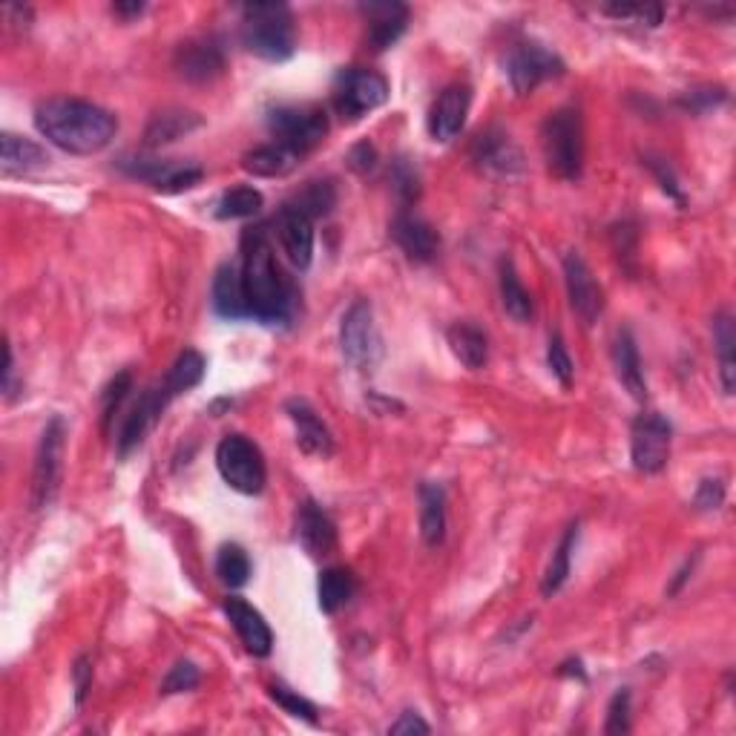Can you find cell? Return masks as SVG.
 <instances>
[{
  "mask_svg": "<svg viewBox=\"0 0 736 736\" xmlns=\"http://www.w3.org/2000/svg\"><path fill=\"white\" fill-rule=\"evenodd\" d=\"M216 469L230 489L239 495H259L268 480L259 446L245 435H228L216 446Z\"/></svg>",
  "mask_w": 736,
  "mask_h": 736,
  "instance_id": "cell-7",
  "label": "cell"
},
{
  "mask_svg": "<svg viewBox=\"0 0 736 736\" xmlns=\"http://www.w3.org/2000/svg\"><path fill=\"white\" fill-rule=\"evenodd\" d=\"M334 110L342 121H360L389 101V81L366 67H348L334 78Z\"/></svg>",
  "mask_w": 736,
  "mask_h": 736,
  "instance_id": "cell-5",
  "label": "cell"
},
{
  "mask_svg": "<svg viewBox=\"0 0 736 736\" xmlns=\"http://www.w3.org/2000/svg\"><path fill=\"white\" fill-rule=\"evenodd\" d=\"M670 440H674V426L667 417L656 411L636 417L630 431V458L636 473L659 475L670 458Z\"/></svg>",
  "mask_w": 736,
  "mask_h": 736,
  "instance_id": "cell-10",
  "label": "cell"
},
{
  "mask_svg": "<svg viewBox=\"0 0 736 736\" xmlns=\"http://www.w3.org/2000/svg\"><path fill=\"white\" fill-rule=\"evenodd\" d=\"M273 225H277L279 245L286 250L288 262L299 268V271H306L314 259V219H308L302 210L286 202L277 219H273Z\"/></svg>",
  "mask_w": 736,
  "mask_h": 736,
  "instance_id": "cell-18",
  "label": "cell"
},
{
  "mask_svg": "<svg viewBox=\"0 0 736 736\" xmlns=\"http://www.w3.org/2000/svg\"><path fill=\"white\" fill-rule=\"evenodd\" d=\"M576 544H578V521L567 527V533L561 535L558 547L553 549V558H549L547 573H544V581H541L544 598L556 596L564 584H567V578H570V564H573V553H576Z\"/></svg>",
  "mask_w": 736,
  "mask_h": 736,
  "instance_id": "cell-34",
  "label": "cell"
},
{
  "mask_svg": "<svg viewBox=\"0 0 736 736\" xmlns=\"http://www.w3.org/2000/svg\"><path fill=\"white\" fill-rule=\"evenodd\" d=\"M725 504V484L719 478H705L694 495V507L699 513H714Z\"/></svg>",
  "mask_w": 736,
  "mask_h": 736,
  "instance_id": "cell-48",
  "label": "cell"
},
{
  "mask_svg": "<svg viewBox=\"0 0 736 736\" xmlns=\"http://www.w3.org/2000/svg\"><path fill=\"white\" fill-rule=\"evenodd\" d=\"M360 9L368 18L366 41L375 52H386L404 38L409 27V9L404 3H362Z\"/></svg>",
  "mask_w": 736,
  "mask_h": 736,
  "instance_id": "cell-22",
  "label": "cell"
},
{
  "mask_svg": "<svg viewBox=\"0 0 736 736\" xmlns=\"http://www.w3.org/2000/svg\"><path fill=\"white\" fill-rule=\"evenodd\" d=\"M694 564H696V558H694V561H685V567H682L679 573H676V578H674V581H670V587H667V596H676V593L682 590V584L688 581L690 573H694Z\"/></svg>",
  "mask_w": 736,
  "mask_h": 736,
  "instance_id": "cell-52",
  "label": "cell"
},
{
  "mask_svg": "<svg viewBox=\"0 0 736 736\" xmlns=\"http://www.w3.org/2000/svg\"><path fill=\"white\" fill-rule=\"evenodd\" d=\"M469 105H473V90L466 83H449L429 110V136L440 145L446 141L458 139L460 130L466 125V116H469Z\"/></svg>",
  "mask_w": 736,
  "mask_h": 736,
  "instance_id": "cell-16",
  "label": "cell"
},
{
  "mask_svg": "<svg viewBox=\"0 0 736 736\" xmlns=\"http://www.w3.org/2000/svg\"><path fill=\"white\" fill-rule=\"evenodd\" d=\"M199 682H202V674H199V667L193 662L181 659L170 667V674L165 676L161 682V694L173 696V694H188V690L199 688Z\"/></svg>",
  "mask_w": 736,
  "mask_h": 736,
  "instance_id": "cell-42",
  "label": "cell"
},
{
  "mask_svg": "<svg viewBox=\"0 0 736 736\" xmlns=\"http://www.w3.org/2000/svg\"><path fill=\"white\" fill-rule=\"evenodd\" d=\"M72 685H76V705H83L92 688V662L90 656H81L72 667Z\"/></svg>",
  "mask_w": 736,
  "mask_h": 736,
  "instance_id": "cell-50",
  "label": "cell"
},
{
  "mask_svg": "<svg viewBox=\"0 0 736 736\" xmlns=\"http://www.w3.org/2000/svg\"><path fill=\"white\" fill-rule=\"evenodd\" d=\"M714 346L719 355V380H723L725 395H734L736 389V326L734 314L719 311L714 317Z\"/></svg>",
  "mask_w": 736,
  "mask_h": 736,
  "instance_id": "cell-32",
  "label": "cell"
},
{
  "mask_svg": "<svg viewBox=\"0 0 736 736\" xmlns=\"http://www.w3.org/2000/svg\"><path fill=\"white\" fill-rule=\"evenodd\" d=\"M112 12L119 14V18H125V21H130V18H139V14L145 12V3H116Z\"/></svg>",
  "mask_w": 736,
  "mask_h": 736,
  "instance_id": "cell-54",
  "label": "cell"
},
{
  "mask_svg": "<svg viewBox=\"0 0 736 736\" xmlns=\"http://www.w3.org/2000/svg\"><path fill=\"white\" fill-rule=\"evenodd\" d=\"M199 127H202V119H199L196 112L179 110V107H173V110H161L156 112L153 119H150V125H147L145 145L150 147V150H156V147L170 145V141L181 139V136H188V132L199 130Z\"/></svg>",
  "mask_w": 736,
  "mask_h": 736,
  "instance_id": "cell-28",
  "label": "cell"
},
{
  "mask_svg": "<svg viewBox=\"0 0 736 736\" xmlns=\"http://www.w3.org/2000/svg\"><path fill=\"white\" fill-rule=\"evenodd\" d=\"M500 302H504V311L513 317L515 322H521V326H527L529 320L535 317V306H533V297H529V291L524 288L521 277H518V271H515L513 259H500Z\"/></svg>",
  "mask_w": 736,
  "mask_h": 736,
  "instance_id": "cell-31",
  "label": "cell"
},
{
  "mask_svg": "<svg viewBox=\"0 0 736 736\" xmlns=\"http://www.w3.org/2000/svg\"><path fill=\"white\" fill-rule=\"evenodd\" d=\"M239 38L248 52L262 61L282 63L297 52V27L286 3H248L242 7Z\"/></svg>",
  "mask_w": 736,
  "mask_h": 736,
  "instance_id": "cell-3",
  "label": "cell"
},
{
  "mask_svg": "<svg viewBox=\"0 0 736 736\" xmlns=\"http://www.w3.org/2000/svg\"><path fill=\"white\" fill-rule=\"evenodd\" d=\"M47 165L49 156L38 141L27 139V136H14V132L0 136V167H3V176H27Z\"/></svg>",
  "mask_w": 736,
  "mask_h": 736,
  "instance_id": "cell-25",
  "label": "cell"
},
{
  "mask_svg": "<svg viewBox=\"0 0 736 736\" xmlns=\"http://www.w3.org/2000/svg\"><path fill=\"white\" fill-rule=\"evenodd\" d=\"M541 150L549 173L564 181L581 179L584 167V125L576 107L549 112L541 125Z\"/></svg>",
  "mask_w": 736,
  "mask_h": 736,
  "instance_id": "cell-4",
  "label": "cell"
},
{
  "mask_svg": "<svg viewBox=\"0 0 736 736\" xmlns=\"http://www.w3.org/2000/svg\"><path fill=\"white\" fill-rule=\"evenodd\" d=\"M205 368H208L205 357L199 355V351H193V348H188V351H181V355L176 357L170 371L159 380L161 389H165V395L170 397V400H176L179 395H188L190 389H196V386L205 380Z\"/></svg>",
  "mask_w": 736,
  "mask_h": 736,
  "instance_id": "cell-33",
  "label": "cell"
},
{
  "mask_svg": "<svg viewBox=\"0 0 736 736\" xmlns=\"http://www.w3.org/2000/svg\"><path fill=\"white\" fill-rule=\"evenodd\" d=\"M389 233L397 242V248L404 250L411 262H431V259L438 257L440 250L438 230L431 228L424 216L411 213V210H400V213L391 219Z\"/></svg>",
  "mask_w": 736,
  "mask_h": 736,
  "instance_id": "cell-17",
  "label": "cell"
},
{
  "mask_svg": "<svg viewBox=\"0 0 736 736\" xmlns=\"http://www.w3.org/2000/svg\"><path fill=\"white\" fill-rule=\"evenodd\" d=\"M725 98H728V92H725L723 87H699V90L685 92V96L679 98V107L682 110L702 116V112H708V110H714V107L725 105Z\"/></svg>",
  "mask_w": 736,
  "mask_h": 736,
  "instance_id": "cell-46",
  "label": "cell"
},
{
  "mask_svg": "<svg viewBox=\"0 0 736 736\" xmlns=\"http://www.w3.org/2000/svg\"><path fill=\"white\" fill-rule=\"evenodd\" d=\"M558 676H576V679H587V674H584V665L581 659H567L561 662V667H558Z\"/></svg>",
  "mask_w": 736,
  "mask_h": 736,
  "instance_id": "cell-53",
  "label": "cell"
},
{
  "mask_svg": "<svg viewBox=\"0 0 736 736\" xmlns=\"http://www.w3.org/2000/svg\"><path fill=\"white\" fill-rule=\"evenodd\" d=\"M630 730V690L621 688L607 705V725L605 734H627Z\"/></svg>",
  "mask_w": 736,
  "mask_h": 736,
  "instance_id": "cell-47",
  "label": "cell"
},
{
  "mask_svg": "<svg viewBox=\"0 0 736 736\" xmlns=\"http://www.w3.org/2000/svg\"><path fill=\"white\" fill-rule=\"evenodd\" d=\"M213 311L222 320H245L248 317V302L242 291V273L233 262L219 265L213 277Z\"/></svg>",
  "mask_w": 736,
  "mask_h": 736,
  "instance_id": "cell-26",
  "label": "cell"
},
{
  "mask_svg": "<svg viewBox=\"0 0 736 736\" xmlns=\"http://www.w3.org/2000/svg\"><path fill=\"white\" fill-rule=\"evenodd\" d=\"M265 199L257 188H250V185H239V188H230L219 196V202H216V219H253V216L262 210Z\"/></svg>",
  "mask_w": 736,
  "mask_h": 736,
  "instance_id": "cell-36",
  "label": "cell"
},
{
  "mask_svg": "<svg viewBox=\"0 0 736 736\" xmlns=\"http://www.w3.org/2000/svg\"><path fill=\"white\" fill-rule=\"evenodd\" d=\"M391 185H395L400 202H417V196H420V176H417L415 165H411L409 159H397L395 165H391Z\"/></svg>",
  "mask_w": 736,
  "mask_h": 736,
  "instance_id": "cell-43",
  "label": "cell"
},
{
  "mask_svg": "<svg viewBox=\"0 0 736 736\" xmlns=\"http://www.w3.org/2000/svg\"><path fill=\"white\" fill-rule=\"evenodd\" d=\"M340 348L342 357L357 368H371L380 360L382 342L380 334H377L375 311H371V302H368V299H355L351 308L346 311V317H342Z\"/></svg>",
  "mask_w": 736,
  "mask_h": 736,
  "instance_id": "cell-11",
  "label": "cell"
},
{
  "mask_svg": "<svg viewBox=\"0 0 736 736\" xmlns=\"http://www.w3.org/2000/svg\"><path fill=\"white\" fill-rule=\"evenodd\" d=\"M420 535L429 547H440L446 538V493L440 484H420Z\"/></svg>",
  "mask_w": 736,
  "mask_h": 736,
  "instance_id": "cell-29",
  "label": "cell"
},
{
  "mask_svg": "<svg viewBox=\"0 0 736 736\" xmlns=\"http://www.w3.org/2000/svg\"><path fill=\"white\" fill-rule=\"evenodd\" d=\"M36 127L49 145L72 156L101 153L119 132V119L83 98H49L36 110Z\"/></svg>",
  "mask_w": 736,
  "mask_h": 736,
  "instance_id": "cell-2",
  "label": "cell"
},
{
  "mask_svg": "<svg viewBox=\"0 0 736 736\" xmlns=\"http://www.w3.org/2000/svg\"><path fill=\"white\" fill-rule=\"evenodd\" d=\"M268 694H271V699L277 702L279 708L286 710V714L297 716V719H306V723H311V725L320 719V710H317L314 702H308L306 696H299L297 690L286 688V685H279V682L268 688Z\"/></svg>",
  "mask_w": 736,
  "mask_h": 736,
  "instance_id": "cell-40",
  "label": "cell"
},
{
  "mask_svg": "<svg viewBox=\"0 0 736 736\" xmlns=\"http://www.w3.org/2000/svg\"><path fill=\"white\" fill-rule=\"evenodd\" d=\"M473 161L480 170H489V173L498 176H513L524 170V156L518 150L507 132L493 127V130L480 132L473 145Z\"/></svg>",
  "mask_w": 736,
  "mask_h": 736,
  "instance_id": "cell-20",
  "label": "cell"
},
{
  "mask_svg": "<svg viewBox=\"0 0 736 736\" xmlns=\"http://www.w3.org/2000/svg\"><path fill=\"white\" fill-rule=\"evenodd\" d=\"M357 590V581L351 576V570L346 567H328L320 573V581H317V598H320V610L322 613H337L351 601Z\"/></svg>",
  "mask_w": 736,
  "mask_h": 736,
  "instance_id": "cell-35",
  "label": "cell"
},
{
  "mask_svg": "<svg viewBox=\"0 0 736 736\" xmlns=\"http://www.w3.org/2000/svg\"><path fill=\"white\" fill-rule=\"evenodd\" d=\"M641 165L650 170V173L656 176V181H659V188L665 190L670 199H676V205H685V193H682L679 188V179H676L674 167L667 165L662 156H654V153H641Z\"/></svg>",
  "mask_w": 736,
  "mask_h": 736,
  "instance_id": "cell-45",
  "label": "cell"
},
{
  "mask_svg": "<svg viewBox=\"0 0 736 736\" xmlns=\"http://www.w3.org/2000/svg\"><path fill=\"white\" fill-rule=\"evenodd\" d=\"M446 340H449L451 355L458 357L466 368L478 371V368L487 366L489 340L484 328H478L475 322H455V326L446 331Z\"/></svg>",
  "mask_w": 736,
  "mask_h": 736,
  "instance_id": "cell-30",
  "label": "cell"
},
{
  "mask_svg": "<svg viewBox=\"0 0 736 736\" xmlns=\"http://www.w3.org/2000/svg\"><path fill=\"white\" fill-rule=\"evenodd\" d=\"M225 63H228V58H225L222 38L216 36L188 38L185 43H179L173 56L176 72L190 83L213 81L225 72Z\"/></svg>",
  "mask_w": 736,
  "mask_h": 736,
  "instance_id": "cell-13",
  "label": "cell"
},
{
  "mask_svg": "<svg viewBox=\"0 0 736 736\" xmlns=\"http://www.w3.org/2000/svg\"><path fill=\"white\" fill-rule=\"evenodd\" d=\"M429 723H424L420 719V714H415V710H404L400 714V719L397 723L389 725V734L400 736V734H429Z\"/></svg>",
  "mask_w": 736,
  "mask_h": 736,
  "instance_id": "cell-51",
  "label": "cell"
},
{
  "mask_svg": "<svg viewBox=\"0 0 736 736\" xmlns=\"http://www.w3.org/2000/svg\"><path fill=\"white\" fill-rule=\"evenodd\" d=\"M130 391H132V375L127 368L125 371H119V375L112 377V380L105 386V391H101V426H105V431H110L112 417H116V411L121 409V404H125Z\"/></svg>",
  "mask_w": 736,
  "mask_h": 736,
  "instance_id": "cell-39",
  "label": "cell"
},
{
  "mask_svg": "<svg viewBox=\"0 0 736 736\" xmlns=\"http://www.w3.org/2000/svg\"><path fill=\"white\" fill-rule=\"evenodd\" d=\"M225 613H228L230 625H233L239 641H242L250 656H257V659L271 656L273 633L257 607L248 605L245 598H225Z\"/></svg>",
  "mask_w": 736,
  "mask_h": 736,
  "instance_id": "cell-19",
  "label": "cell"
},
{
  "mask_svg": "<svg viewBox=\"0 0 736 736\" xmlns=\"http://www.w3.org/2000/svg\"><path fill=\"white\" fill-rule=\"evenodd\" d=\"M299 165V156L291 153L288 147L277 145H259L253 150L242 156V170H248L250 176H259V179H282Z\"/></svg>",
  "mask_w": 736,
  "mask_h": 736,
  "instance_id": "cell-27",
  "label": "cell"
},
{
  "mask_svg": "<svg viewBox=\"0 0 736 736\" xmlns=\"http://www.w3.org/2000/svg\"><path fill=\"white\" fill-rule=\"evenodd\" d=\"M116 167L130 179L147 181L150 188L161 190V193H181V190L196 188L205 179V170L193 161L153 159V156H121Z\"/></svg>",
  "mask_w": 736,
  "mask_h": 736,
  "instance_id": "cell-9",
  "label": "cell"
},
{
  "mask_svg": "<svg viewBox=\"0 0 736 736\" xmlns=\"http://www.w3.org/2000/svg\"><path fill=\"white\" fill-rule=\"evenodd\" d=\"M348 167L355 170V173L366 176L371 173L377 167V150L375 145H368V141H360V145L351 147V153H348Z\"/></svg>",
  "mask_w": 736,
  "mask_h": 736,
  "instance_id": "cell-49",
  "label": "cell"
},
{
  "mask_svg": "<svg viewBox=\"0 0 736 736\" xmlns=\"http://www.w3.org/2000/svg\"><path fill=\"white\" fill-rule=\"evenodd\" d=\"M268 130L273 141L288 147L299 159L320 147L328 132V116L314 105H282L268 112Z\"/></svg>",
  "mask_w": 736,
  "mask_h": 736,
  "instance_id": "cell-6",
  "label": "cell"
},
{
  "mask_svg": "<svg viewBox=\"0 0 736 736\" xmlns=\"http://www.w3.org/2000/svg\"><path fill=\"white\" fill-rule=\"evenodd\" d=\"M605 14L616 18V21H633V23H647V27H659L665 9L656 3H607L601 9Z\"/></svg>",
  "mask_w": 736,
  "mask_h": 736,
  "instance_id": "cell-41",
  "label": "cell"
},
{
  "mask_svg": "<svg viewBox=\"0 0 736 736\" xmlns=\"http://www.w3.org/2000/svg\"><path fill=\"white\" fill-rule=\"evenodd\" d=\"M170 404H173V400L165 395L161 382H156V386H150L147 391H141V397L136 400V406L130 409V415H127L125 426H121V435H119L121 458H127L130 451H136L141 444H145V438L150 435V429L159 424V417L165 415V409Z\"/></svg>",
  "mask_w": 736,
  "mask_h": 736,
  "instance_id": "cell-15",
  "label": "cell"
},
{
  "mask_svg": "<svg viewBox=\"0 0 736 736\" xmlns=\"http://www.w3.org/2000/svg\"><path fill=\"white\" fill-rule=\"evenodd\" d=\"M216 578L230 590H239L250 581V558L245 547H239V544H222L219 547V553H216Z\"/></svg>",
  "mask_w": 736,
  "mask_h": 736,
  "instance_id": "cell-37",
  "label": "cell"
},
{
  "mask_svg": "<svg viewBox=\"0 0 736 736\" xmlns=\"http://www.w3.org/2000/svg\"><path fill=\"white\" fill-rule=\"evenodd\" d=\"M547 366H549V371L558 377V382H561L564 389H570L573 377H576V368H573L570 351H567V346H564V340L558 337V334L556 337H549Z\"/></svg>",
  "mask_w": 736,
  "mask_h": 736,
  "instance_id": "cell-44",
  "label": "cell"
},
{
  "mask_svg": "<svg viewBox=\"0 0 736 736\" xmlns=\"http://www.w3.org/2000/svg\"><path fill=\"white\" fill-rule=\"evenodd\" d=\"M613 366H616L618 382L630 391L633 400L645 404L647 397V382H645V368H641L639 346L633 340L630 328H621L613 340Z\"/></svg>",
  "mask_w": 736,
  "mask_h": 736,
  "instance_id": "cell-24",
  "label": "cell"
},
{
  "mask_svg": "<svg viewBox=\"0 0 736 736\" xmlns=\"http://www.w3.org/2000/svg\"><path fill=\"white\" fill-rule=\"evenodd\" d=\"M288 417H291L294 429H297V446L306 455H314V458H331L334 455V438L331 429L322 424V417L306 404V400H288L286 404Z\"/></svg>",
  "mask_w": 736,
  "mask_h": 736,
  "instance_id": "cell-23",
  "label": "cell"
},
{
  "mask_svg": "<svg viewBox=\"0 0 736 736\" xmlns=\"http://www.w3.org/2000/svg\"><path fill=\"white\" fill-rule=\"evenodd\" d=\"M504 72H507L515 96H529L544 81L561 78L567 72V63L541 41H518L509 47L507 58H504Z\"/></svg>",
  "mask_w": 736,
  "mask_h": 736,
  "instance_id": "cell-8",
  "label": "cell"
},
{
  "mask_svg": "<svg viewBox=\"0 0 736 736\" xmlns=\"http://www.w3.org/2000/svg\"><path fill=\"white\" fill-rule=\"evenodd\" d=\"M288 205H294L297 210H302L308 219H320V216L331 213L334 205H337V188H334L331 179L308 181L306 188L299 190V193L294 196Z\"/></svg>",
  "mask_w": 736,
  "mask_h": 736,
  "instance_id": "cell-38",
  "label": "cell"
},
{
  "mask_svg": "<svg viewBox=\"0 0 736 736\" xmlns=\"http://www.w3.org/2000/svg\"><path fill=\"white\" fill-rule=\"evenodd\" d=\"M564 282H567V297H570V306L578 314V320L584 326H593L605 311V291H601L590 265L584 262L578 250H570L564 257Z\"/></svg>",
  "mask_w": 736,
  "mask_h": 736,
  "instance_id": "cell-14",
  "label": "cell"
},
{
  "mask_svg": "<svg viewBox=\"0 0 736 736\" xmlns=\"http://www.w3.org/2000/svg\"><path fill=\"white\" fill-rule=\"evenodd\" d=\"M297 538L311 558H326L337 549V527L331 515L314 498L302 500L297 509Z\"/></svg>",
  "mask_w": 736,
  "mask_h": 736,
  "instance_id": "cell-21",
  "label": "cell"
},
{
  "mask_svg": "<svg viewBox=\"0 0 736 736\" xmlns=\"http://www.w3.org/2000/svg\"><path fill=\"white\" fill-rule=\"evenodd\" d=\"M242 291L250 320L262 326H288L297 314V288L273 257L268 228H248L242 237Z\"/></svg>",
  "mask_w": 736,
  "mask_h": 736,
  "instance_id": "cell-1",
  "label": "cell"
},
{
  "mask_svg": "<svg viewBox=\"0 0 736 736\" xmlns=\"http://www.w3.org/2000/svg\"><path fill=\"white\" fill-rule=\"evenodd\" d=\"M63 438L67 426L63 417H52L41 435L36 455V475H32V504L36 509L49 507L56 500L58 484H61V458H63Z\"/></svg>",
  "mask_w": 736,
  "mask_h": 736,
  "instance_id": "cell-12",
  "label": "cell"
}]
</instances>
